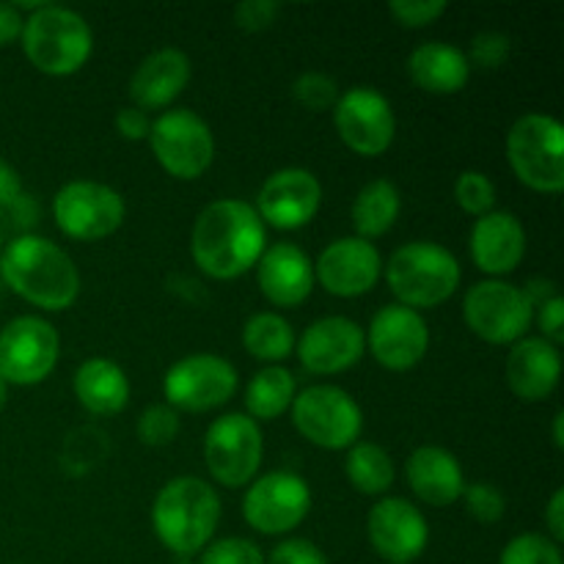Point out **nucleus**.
I'll list each match as a JSON object with an SVG mask.
<instances>
[{
    "instance_id": "nucleus-1",
    "label": "nucleus",
    "mask_w": 564,
    "mask_h": 564,
    "mask_svg": "<svg viewBox=\"0 0 564 564\" xmlns=\"http://www.w3.org/2000/svg\"><path fill=\"white\" fill-rule=\"evenodd\" d=\"M268 248V226L253 204L218 198L198 213L191 231V257L204 275L231 281L257 268Z\"/></svg>"
},
{
    "instance_id": "nucleus-2",
    "label": "nucleus",
    "mask_w": 564,
    "mask_h": 564,
    "mask_svg": "<svg viewBox=\"0 0 564 564\" xmlns=\"http://www.w3.org/2000/svg\"><path fill=\"white\" fill-rule=\"evenodd\" d=\"M0 279L11 292L44 312H66L80 297V273L58 242L20 235L0 251Z\"/></svg>"
},
{
    "instance_id": "nucleus-3",
    "label": "nucleus",
    "mask_w": 564,
    "mask_h": 564,
    "mask_svg": "<svg viewBox=\"0 0 564 564\" xmlns=\"http://www.w3.org/2000/svg\"><path fill=\"white\" fill-rule=\"evenodd\" d=\"M220 496L207 479L174 477L152 501V529L160 543L176 556L202 554L220 523Z\"/></svg>"
},
{
    "instance_id": "nucleus-4",
    "label": "nucleus",
    "mask_w": 564,
    "mask_h": 564,
    "mask_svg": "<svg viewBox=\"0 0 564 564\" xmlns=\"http://www.w3.org/2000/svg\"><path fill=\"white\" fill-rule=\"evenodd\" d=\"M22 50L31 66L42 75L69 77L88 64L94 50V33L86 17L58 3H44L25 17Z\"/></svg>"
},
{
    "instance_id": "nucleus-5",
    "label": "nucleus",
    "mask_w": 564,
    "mask_h": 564,
    "mask_svg": "<svg viewBox=\"0 0 564 564\" xmlns=\"http://www.w3.org/2000/svg\"><path fill=\"white\" fill-rule=\"evenodd\" d=\"M460 279L463 270L455 253L430 240L405 242L386 264V281L397 303L416 312L449 301L460 286Z\"/></svg>"
},
{
    "instance_id": "nucleus-6",
    "label": "nucleus",
    "mask_w": 564,
    "mask_h": 564,
    "mask_svg": "<svg viewBox=\"0 0 564 564\" xmlns=\"http://www.w3.org/2000/svg\"><path fill=\"white\" fill-rule=\"evenodd\" d=\"M507 160L518 182L556 196L564 187V127L549 113H523L507 132Z\"/></svg>"
},
{
    "instance_id": "nucleus-7",
    "label": "nucleus",
    "mask_w": 564,
    "mask_h": 564,
    "mask_svg": "<svg viewBox=\"0 0 564 564\" xmlns=\"http://www.w3.org/2000/svg\"><path fill=\"white\" fill-rule=\"evenodd\" d=\"M292 424L308 444L328 452H347L361 441L364 411L350 391L319 383L301 389L290 408Z\"/></svg>"
},
{
    "instance_id": "nucleus-8",
    "label": "nucleus",
    "mask_w": 564,
    "mask_h": 564,
    "mask_svg": "<svg viewBox=\"0 0 564 564\" xmlns=\"http://www.w3.org/2000/svg\"><path fill=\"white\" fill-rule=\"evenodd\" d=\"M463 319L468 330L488 345H516L534 323V303L523 286L501 279H485L463 297Z\"/></svg>"
},
{
    "instance_id": "nucleus-9",
    "label": "nucleus",
    "mask_w": 564,
    "mask_h": 564,
    "mask_svg": "<svg viewBox=\"0 0 564 564\" xmlns=\"http://www.w3.org/2000/svg\"><path fill=\"white\" fill-rule=\"evenodd\" d=\"M149 147L160 169L174 180H198L215 160V135L191 108H169L152 121Z\"/></svg>"
},
{
    "instance_id": "nucleus-10",
    "label": "nucleus",
    "mask_w": 564,
    "mask_h": 564,
    "mask_svg": "<svg viewBox=\"0 0 564 564\" xmlns=\"http://www.w3.org/2000/svg\"><path fill=\"white\" fill-rule=\"evenodd\" d=\"M264 457L259 424L246 413H226L215 419L204 435V463L209 477L224 488H246L257 479Z\"/></svg>"
},
{
    "instance_id": "nucleus-11",
    "label": "nucleus",
    "mask_w": 564,
    "mask_h": 564,
    "mask_svg": "<svg viewBox=\"0 0 564 564\" xmlns=\"http://www.w3.org/2000/svg\"><path fill=\"white\" fill-rule=\"evenodd\" d=\"M127 218V204L116 187L94 180H75L53 196V220L66 237L80 242L116 235Z\"/></svg>"
},
{
    "instance_id": "nucleus-12",
    "label": "nucleus",
    "mask_w": 564,
    "mask_h": 564,
    "mask_svg": "<svg viewBox=\"0 0 564 564\" xmlns=\"http://www.w3.org/2000/svg\"><path fill=\"white\" fill-rule=\"evenodd\" d=\"M237 391V369L215 352H191L171 364L163 378L165 405L176 413H207L226 405Z\"/></svg>"
},
{
    "instance_id": "nucleus-13",
    "label": "nucleus",
    "mask_w": 564,
    "mask_h": 564,
    "mask_svg": "<svg viewBox=\"0 0 564 564\" xmlns=\"http://www.w3.org/2000/svg\"><path fill=\"white\" fill-rule=\"evenodd\" d=\"M61 358V336L53 323L22 314L0 330V378L9 386H36L53 375Z\"/></svg>"
},
{
    "instance_id": "nucleus-14",
    "label": "nucleus",
    "mask_w": 564,
    "mask_h": 564,
    "mask_svg": "<svg viewBox=\"0 0 564 564\" xmlns=\"http://www.w3.org/2000/svg\"><path fill=\"white\" fill-rule=\"evenodd\" d=\"M312 510V488L295 471H270L253 479L242 496V518L268 538H281L301 527Z\"/></svg>"
},
{
    "instance_id": "nucleus-15",
    "label": "nucleus",
    "mask_w": 564,
    "mask_h": 564,
    "mask_svg": "<svg viewBox=\"0 0 564 564\" xmlns=\"http://www.w3.org/2000/svg\"><path fill=\"white\" fill-rule=\"evenodd\" d=\"M334 127L341 143L361 158H380L397 135V116L389 97L372 86H352L334 105Z\"/></svg>"
},
{
    "instance_id": "nucleus-16",
    "label": "nucleus",
    "mask_w": 564,
    "mask_h": 564,
    "mask_svg": "<svg viewBox=\"0 0 564 564\" xmlns=\"http://www.w3.org/2000/svg\"><path fill=\"white\" fill-rule=\"evenodd\" d=\"M367 347L375 361L389 372H408L419 367L430 350V328L427 319L416 308L389 303L378 308L369 323Z\"/></svg>"
},
{
    "instance_id": "nucleus-17",
    "label": "nucleus",
    "mask_w": 564,
    "mask_h": 564,
    "mask_svg": "<svg viewBox=\"0 0 564 564\" xmlns=\"http://www.w3.org/2000/svg\"><path fill=\"white\" fill-rule=\"evenodd\" d=\"M323 207V185L308 169H279L262 182L253 209L264 226L295 231L312 224Z\"/></svg>"
},
{
    "instance_id": "nucleus-18",
    "label": "nucleus",
    "mask_w": 564,
    "mask_h": 564,
    "mask_svg": "<svg viewBox=\"0 0 564 564\" xmlns=\"http://www.w3.org/2000/svg\"><path fill=\"white\" fill-rule=\"evenodd\" d=\"M367 534L380 560L389 564H411L430 543L424 512L402 496H383L367 516Z\"/></svg>"
},
{
    "instance_id": "nucleus-19",
    "label": "nucleus",
    "mask_w": 564,
    "mask_h": 564,
    "mask_svg": "<svg viewBox=\"0 0 564 564\" xmlns=\"http://www.w3.org/2000/svg\"><path fill=\"white\" fill-rule=\"evenodd\" d=\"M383 257L378 246L361 237H339L319 251L314 281L334 297H361L378 286Z\"/></svg>"
},
{
    "instance_id": "nucleus-20",
    "label": "nucleus",
    "mask_w": 564,
    "mask_h": 564,
    "mask_svg": "<svg viewBox=\"0 0 564 564\" xmlns=\"http://www.w3.org/2000/svg\"><path fill=\"white\" fill-rule=\"evenodd\" d=\"M367 352V334L361 325L341 314L319 317L295 341L301 367L312 375H339L356 367Z\"/></svg>"
},
{
    "instance_id": "nucleus-21",
    "label": "nucleus",
    "mask_w": 564,
    "mask_h": 564,
    "mask_svg": "<svg viewBox=\"0 0 564 564\" xmlns=\"http://www.w3.org/2000/svg\"><path fill=\"white\" fill-rule=\"evenodd\" d=\"M257 281L262 295L279 308H295L308 301L314 290V262L295 242H275L264 248L257 262Z\"/></svg>"
},
{
    "instance_id": "nucleus-22",
    "label": "nucleus",
    "mask_w": 564,
    "mask_h": 564,
    "mask_svg": "<svg viewBox=\"0 0 564 564\" xmlns=\"http://www.w3.org/2000/svg\"><path fill=\"white\" fill-rule=\"evenodd\" d=\"M468 248H471L474 264L485 275L501 279V275H510L527 257V229L512 213L494 209L474 220Z\"/></svg>"
},
{
    "instance_id": "nucleus-23",
    "label": "nucleus",
    "mask_w": 564,
    "mask_h": 564,
    "mask_svg": "<svg viewBox=\"0 0 564 564\" xmlns=\"http://www.w3.org/2000/svg\"><path fill=\"white\" fill-rule=\"evenodd\" d=\"M562 352L540 336H523L507 356V383L523 402H543L560 389Z\"/></svg>"
},
{
    "instance_id": "nucleus-24",
    "label": "nucleus",
    "mask_w": 564,
    "mask_h": 564,
    "mask_svg": "<svg viewBox=\"0 0 564 564\" xmlns=\"http://www.w3.org/2000/svg\"><path fill=\"white\" fill-rule=\"evenodd\" d=\"M193 75L191 58L180 47H160L138 64L130 77V97L143 113L163 110L187 88Z\"/></svg>"
},
{
    "instance_id": "nucleus-25",
    "label": "nucleus",
    "mask_w": 564,
    "mask_h": 564,
    "mask_svg": "<svg viewBox=\"0 0 564 564\" xmlns=\"http://www.w3.org/2000/svg\"><path fill=\"white\" fill-rule=\"evenodd\" d=\"M405 479L413 496L427 507H449L460 501L466 490V474L460 460L444 446H419L405 463Z\"/></svg>"
},
{
    "instance_id": "nucleus-26",
    "label": "nucleus",
    "mask_w": 564,
    "mask_h": 564,
    "mask_svg": "<svg viewBox=\"0 0 564 564\" xmlns=\"http://www.w3.org/2000/svg\"><path fill=\"white\" fill-rule=\"evenodd\" d=\"M408 75L422 91L449 97L460 94L471 80L466 53L449 42H424L408 55Z\"/></svg>"
},
{
    "instance_id": "nucleus-27",
    "label": "nucleus",
    "mask_w": 564,
    "mask_h": 564,
    "mask_svg": "<svg viewBox=\"0 0 564 564\" xmlns=\"http://www.w3.org/2000/svg\"><path fill=\"white\" fill-rule=\"evenodd\" d=\"M72 391L91 416H116L130 402V378L110 358H88L77 367Z\"/></svg>"
},
{
    "instance_id": "nucleus-28",
    "label": "nucleus",
    "mask_w": 564,
    "mask_h": 564,
    "mask_svg": "<svg viewBox=\"0 0 564 564\" xmlns=\"http://www.w3.org/2000/svg\"><path fill=\"white\" fill-rule=\"evenodd\" d=\"M402 213L400 187L391 180H372L356 193L352 202V229L361 240H378L394 229L397 218Z\"/></svg>"
},
{
    "instance_id": "nucleus-29",
    "label": "nucleus",
    "mask_w": 564,
    "mask_h": 564,
    "mask_svg": "<svg viewBox=\"0 0 564 564\" xmlns=\"http://www.w3.org/2000/svg\"><path fill=\"white\" fill-rule=\"evenodd\" d=\"M297 394V380L295 375L286 367H264L248 380L246 389V416L253 422H273V419L284 416L292 408Z\"/></svg>"
},
{
    "instance_id": "nucleus-30",
    "label": "nucleus",
    "mask_w": 564,
    "mask_h": 564,
    "mask_svg": "<svg viewBox=\"0 0 564 564\" xmlns=\"http://www.w3.org/2000/svg\"><path fill=\"white\" fill-rule=\"evenodd\" d=\"M295 328L290 319L281 317L279 312H257L242 325V347L251 358L268 364H281L295 352Z\"/></svg>"
},
{
    "instance_id": "nucleus-31",
    "label": "nucleus",
    "mask_w": 564,
    "mask_h": 564,
    "mask_svg": "<svg viewBox=\"0 0 564 564\" xmlns=\"http://www.w3.org/2000/svg\"><path fill=\"white\" fill-rule=\"evenodd\" d=\"M345 474L347 482L364 496H386L397 477L391 455L375 441H358L347 449Z\"/></svg>"
},
{
    "instance_id": "nucleus-32",
    "label": "nucleus",
    "mask_w": 564,
    "mask_h": 564,
    "mask_svg": "<svg viewBox=\"0 0 564 564\" xmlns=\"http://www.w3.org/2000/svg\"><path fill=\"white\" fill-rule=\"evenodd\" d=\"M455 202L463 213L482 218L496 209V185L485 171L468 169L455 182Z\"/></svg>"
},
{
    "instance_id": "nucleus-33",
    "label": "nucleus",
    "mask_w": 564,
    "mask_h": 564,
    "mask_svg": "<svg viewBox=\"0 0 564 564\" xmlns=\"http://www.w3.org/2000/svg\"><path fill=\"white\" fill-rule=\"evenodd\" d=\"M499 564H564L560 545L545 534H518L501 551Z\"/></svg>"
},
{
    "instance_id": "nucleus-34",
    "label": "nucleus",
    "mask_w": 564,
    "mask_h": 564,
    "mask_svg": "<svg viewBox=\"0 0 564 564\" xmlns=\"http://www.w3.org/2000/svg\"><path fill=\"white\" fill-rule=\"evenodd\" d=\"M138 441L143 446H152V449H160V446H169L171 441L180 435V413L171 405H149L147 411L138 416L135 424Z\"/></svg>"
},
{
    "instance_id": "nucleus-35",
    "label": "nucleus",
    "mask_w": 564,
    "mask_h": 564,
    "mask_svg": "<svg viewBox=\"0 0 564 564\" xmlns=\"http://www.w3.org/2000/svg\"><path fill=\"white\" fill-rule=\"evenodd\" d=\"M339 83L325 72H303L295 83H292V97L303 105L306 110H334L339 102Z\"/></svg>"
},
{
    "instance_id": "nucleus-36",
    "label": "nucleus",
    "mask_w": 564,
    "mask_h": 564,
    "mask_svg": "<svg viewBox=\"0 0 564 564\" xmlns=\"http://www.w3.org/2000/svg\"><path fill=\"white\" fill-rule=\"evenodd\" d=\"M460 499H463V505H466L468 516H471L474 521L485 523V527H490V523H499L507 512L505 494H501V490L490 482L466 485V490H463Z\"/></svg>"
},
{
    "instance_id": "nucleus-37",
    "label": "nucleus",
    "mask_w": 564,
    "mask_h": 564,
    "mask_svg": "<svg viewBox=\"0 0 564 564\" xmlns=\"http://www.w3.org/2000/svg\"><path fill=\"white\" fill-rule=\"evenodd\" d=\"M510 36L499 31H482L471 39V47H468L466 58L468 64L479 66V69H501V66L510 61Z\"/></svg>"
},
{
    "instance_id": "nucleus-38",
    "label": "nucleus",
    "mask_w": 564,
    "mask_h": 564,
    "mask_svg": "<svg viewBox=\"0 0 564 564\" xmlns=\"http://www.w3.org/2000/svg\"><path fill=\"white\" fill-rule=\"evenodd\" d=\"M198 564H264V554L257 543L246 538H224L213 540L202 551Z\"/></svg>"
},
{
    "instance_id": "nucleus-39",
    "label": "nucleus",
    "mask_w": 564,
    "mask_h": 564,
    "mask_svg": "<svg viewBox=\"0 0 564 564\" xmlns=\"http://www.w3.org/2000/svg\"><path fill=\"white\" fill-rule=\"evenodd\" d=\"M389 11L402 28H427L449 11V3L446 0H391Z\"/></svg>"
},
{
    "instance_id": "nucleus-40",
    "label": "nucleus",
    "mask_w": 564,
    "mask_h": 564,
    "mask_svg": "<svg viewBox=\"0 0 564 564\" xmlns=\"http://www.w3.org/2000/svg\"><path fill=\"white\" fill-rule=\"evenodd\" d=\"M264 564H330L319 545L303 538H286L270 551Z\"/></svg>"
},
{
    "instance_id": "nucleus-41",
    "label": "nucleus",
    "mask_w": 564,
    "mask_h": 564,
    "mask_svg": "<svg viewBox=\"0 0 564 564\" xmlns=\"http://www.w3.org/2000/svg\"><path fill=\"white\" fill-rule=\"evenodd\" d=\"M281 6L275 0H242L235 6V25L248 33H259L273 25Z\"/></svg>"
},
{
    "instance_id": "nucleus-42",
    "label": "nucleus",
    "mask_w": 564,
    "mask_h": 564,
    "mask_svg": "<svg viewBox=\"0 0 564 564\" xmlns=\"http://www.w3.org/2000/svg\"><path fill=\"white\" fill-rule=\"evenodd\" d=\"M534 323L540 328V339L560 347L564 341V297L554 295L534 308Z\"/></svg>"
},
{
    "instance_id": "nucleus-43",
    "label": "nucleus",
    "mask_w": 564,
    "mask_h": 564,
    "mask_svg": "<svg viewBox=\"0 0 564 564\" xmlns=\"http://www.w3.org/2000/svg\"><path fill=\"white\" fill-rule=\"evenodd\" d=\"M113 127H116V132L124 138V141H149L152 119H149V113H143L141 108L130 105V108L116 110Z\"/></svg>"
},
{
    "instance_id": "nucleus-44",
    "label": "nucleus",
    "mask_w": 564,
    "mask_h": 564,
    "mask_svg": "<svg viewBox=\"0 0 564 564\" xmlns=\"http://www.w3.org/2000/svg\"><path fill=\"white\" fill-rule=\"evenodd\" d=\"M22 196H25V191H22L20 174H17L14 165L6 163V160L0 158V209L6 213V209L14 207Z\"/></svg>"
},
{
    "instance_id": "nucleus-45",
    "label": "nucleus",
    "mask_w": 564,
    "mask_h": 564,
    "mask_svg": "<svg viewBox=\"0 0 564 564\" xmlns=\"http://www.w3.org/2000/svg\"><path fill=\"white\" fill-rule=\"evenodd\" d=\"M25 14H20L14 3H0V47L17 42L22 36Z\"/></svg>"
},
{
    "instance_id": "nucleus-46",
    "label": "nucleus",
    "mask_w": 564,
    "mask_h": 564,
    "mask_svg": "<svg viewBox=\"0 0 564 564\" xmlns=\"http://www.w3.org/2000/svg\"><path fill=\"white\" fill-rule=\"evenodd\" d=\"M545 527H549L551 540L560 545L564 540V490L562 488H556L554 494H551L549 507H545Z\"/></svg>"
},
{
    "instance_id": "nucleus-47",
    "label": "nucleus",
    "mask_w": 564,
    "mask_h": 564,
    "mask_svg": "<svg viewBox=\"0 0 564 564\" xmlns=\"http://www.w3.org/2000/svg\"><path fill=\"white\" fill-rule=\"evenodd\" d=\"M564 411L554 413V446L556 449H564Z\"/></svg>"
},
{
    "instance_id": "nucleus-48",
    "label": "nucleus",
    "mask_w": 564,
    "mask_h": 564,
    "mask_svg": "<svg viewBox=\"0 0 564 564\" xmlns=\"http://www.w3.org/2000/svg\"><path fill=\"white\" fill-rule=\"evenodd\" d=\"M6 400H9V383H6L3 378H0V411L6 408Z\"/></svg>"
},
{
    "instance_id": "nucleus-49",
    "label": "nucleus",
    "mask_w": 564,
    "mask_h": 564,
    "mask_svg": "<svg viewBox=\"0 0 564 564\" xmlns=\"http://www.w3.org/2000/svg\"><path fill=\"white\" fill-rule=\"evenodd\" d=\"M0 251H3V229H0Z\"/></svg>"
}]
</instances>
